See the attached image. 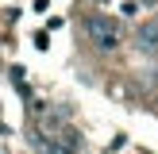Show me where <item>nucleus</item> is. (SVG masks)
Listing matches in <instances>:
<instances>
[{"instance_id": "2", "label": "nucleus", "mask_w": 158, "mask_h": 154, "mask_svg": "<svg viewBox=\"0 0 158 154\" xmlns=\"http://www.w3.org/2000/svg\"><path fill=\"white\" fill-rule=\"evenodd\" d=\"M135 46H139V54L154 58V54H158V23H143V27H139V35H135Z\"/></svg>"}, {"instance_id": "1", "label": "nucleus", "mask_w": 158, "mask_h": 154, "mask_svg": "<svg viewBox=\"0 0 158 154\" xmlns=\"http://www.w3.org/2000/svg\"><path fill=\"white\" fill-rule=\"evenodd\" d=\"M89 35H93V43L104 46V50L116 46V27H112V19H104V15H93L89 19Z\"/></svg>"}]
</instances>
